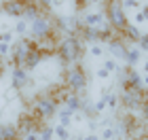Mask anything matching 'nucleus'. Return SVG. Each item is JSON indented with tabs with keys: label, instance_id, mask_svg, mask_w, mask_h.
Listing matches in <instances>:
<instances>
[{
	"label": "nucleus",
	"instance_id": "1",
	"mask_svg": "<svg viewBox=\"0 0 148 140\" xmlns=\"http://www.w3.org/2000/svg\"><path fill=\"white\" fill-rule=\"evenodd\" d=\"M85 53V47L83 41L76 36V34H70V36H64L57 45V55L62 59V64L66 66H74V64H80V57Z\"/></svg>",
	"mask_w": 148,
	"mask_h": 140
},
{
	"label": "nucleus",
	"instance_id": "2",
	"mask_svg": "<svg viewBox=\"0 0 148 140\" xmlns=\"http://www.w3.org/2000/svg\"><path fill=\"white\" fill-rule=\"evenodd\" d=\"M87 85H89V77H87V70L80 64H74V66H68V68H66V72H64V87H66V91H72V93L83 96Z\"/></svg>",
	"mask_w": 148,
	"mask_h": 140
},
{
	"label": "nucleus",
	"instance_id": "3",
	"mask_svg": "<svg viewBox=\"0 0 148 140\" xmlns=\"http://www.w3.org/2000/svg\"><path fill=\"white\" fill-rule=\"evenodd\" d=\"M104 17H106V23H108L116 34H121V32L127 28V23H129L121 0H106L104 2Z\"/></svg>",
	"mask_w": 148,
	"mask_h": 140
},
{
	"label": "nucleus",
	"instance_id": "4",
	"mask_svg": "<svg viewBox=\"0 0 148 140\" xmlns=\"http://www.w3.org/2000/svg\"><path fill=\"white\" fill-rule=\"evenodd\" d=\"M57 108H59V96H51V93H42L34 100L32 104V112L40 119V121H49L51 117L57 115Z\"/></svg>",
	"mask_w": 148,
	"mask_h": 140
},
{
	"label": "nucleus",
	"instance_id": "5",
	"mask_svg": "<svg viewBox=\"0 0 148 140\" xmlns=\"http://www.w3.org/2000/svg\"><path fill=\"white\" fill-rule=\"evenodd\" d=\"M30 34H32V41L34 43H45V41H51L53 34H55V26H53V19L42 13V15H38L36 19H32L30 21Z\"/></svg>",
	"mask_w": 148,
	"mask_h": 140
},
{
	"label": "nucleus",
	"instance_id": "6",
	"mask_svg": "<svg viewBox=\"0 0 148 140\" xmlns=\"http://www.w3.org/2000/svg\"><path fill=\"white\" fill-rule=\"evenodd\" d=\"M34 47H36V43L32 41V38H28V36L17 38V41L11 45V64L13 66H21V68H23L25 57H28V53L34 49Z\"/></svg>",
	"mask_w": 148,
	"mask_h": 140
},
{
	"label": "nucleus",
	"instance_id": "7",
	"mask_svg": "<svg viewBox=\"0 0 148 140\" xmlns=\"http://www.w3.org/2000/svg\"><path fill=\"white\" fill-rule=\"evenodd\" d=\"M146 100V91H138V89H121L119 93V104L123 106L127 112H136L140 110V106Z\"/></svg>",
	"mask_w": 148,
	"mask_h": 140
},
{
	"label": "nucleus",
	"instance_id": "8",
	"mask_svg": "<svg viewBox=\"0 0 148 140\" xmlns=\"http://www.w3.org/2000/svg\"><path fill=\"white\" fill-rule=\"evenodd\" d=\"M121 89H138V91H146L144 89V81L142 74L136 68H125L121 70Z\"/></svg>",
	"mask_w": 148,
	"mask_h": 140
},
{
	"label": "nucleus",
	"instance_id": "9",
	"mask_svg": "<svg viewBox=\"0 0 148 140\" xmlns=\"http://www.w3.org/2000/svg\"><path fill=\"white\" fill-rule=\"evenodd\" d=\"M40 125H42V121H40L34 112H21L15 128L19 132V136H25V134H30V132H38Z\"/></svg>",
	"mask_w": 148,
	"mask_h": 140
},
{
	"label": "nucleus",
	"instance_id": "10",
	"mask_svg": "<svg viewBox=\"0 0 148 140\" xmlns=\"http://www.w3.org/2000/svg\"><path fill=\"white\" fill-rule=\"evenodd\" d=\"M121 130H123V134L127 138H131V140H136V132L138 130H142V123L138 121V117L133 115V112H123L121 115Z\"/></svg>",
	"mask_w": 148,
	"mask_h": 140
},
{
	"label": "nucleus",
	"instance_id": "11",
	"mask_svg": "<svg viewBox=\"0 0 148 140\" xmlns=\"http://www.w3.org/2000/svg\"><path fill=\"white\" fill-rule=\"evenodd\" d=\"M30 83H32L30 72L25 68H21V66H13V68H11V87L15 91H21V89L28 87Z\"/></svg>",
	"mask_w": 148,
	"mask_h": 140
},
{
	"label": "nucleus",
	"instance_id": "12",
	"mask_svg": "<svg viewBox=\"0 0 148 140\" xmlns=\"http://www.w3.org/2000/svg\"><path fill=\"white\" fill-rule=\"evenodd\" d=\"M59 102H62L66 108H70L74 115H78L80 110H85V100H83V96H78V93L64 91L62 96H59Z\"/></svg>",
	"mask_w": 148,
	"mask_h": 140
},
{
	"label": "nucleus",
	"instance_id": "13",
	"mask_svg": "<svg viewBox=\"0 0 148 140\" xmlns=\"http://www.w3.org/2000/svg\"><path fill=\"white\" fill-rule=\"evenodd\" d=\"M106 49H108V53H110L114 59H125L129 45H127L123 38H121V34H116V36H112L110 41L106 43Z\"/></svg>",
	"mask_w": 148,
	"mask_h": 140
},
{
	"label": "nucleus",
	"instance_id": "14",
	"mask_svg": "<svg viewBox=\"0 0 148 140\" xmlns=\"http://www.w3.org/2000/svg\"><path fill=\"white\" fill-rule=\"evenodd\" d=\"M28 2L30 0H4L2 2V13H6V15H11V17H17V19H23Z\"/></svg>",
	"mask_w": 148,
	"mask_h": 140
},
{
	"label": "nucleus",
	"instance_id": "15",
	"mask_svg": "<svg viewBox=\"0 0 148 140\" xmlns=\"http://www.w3.org/2000/svg\"><path fill=\"white\" fill-rule=\"evenodd\" d=\"M47 55H45V51L42 49H40V47H38V43H36V47H34V49H32L30 53H28V57H25V62H23V68L25 70H34L36 68V66L40 64V62H42V59H45Z\"/></svg>",
	"mask_w": 148,
	"mask_h": 140
},
{
	"label": "nucleus",
	"instance_id": "16",
	"mask_svg": "<svg viewBox=\"0 0 148 140\" xmlns=\"http://www.w3.org/2000/svg\"><path fill=\"white\" fill-rule=\"evenodd\" d=\"M140 36H142V30H140L136 23H127V28L121 32V38H123L127 45H136Z\"/></svg>",
	"mask_w": 148,
	"mask_h": 140
},
{
	"label": "nucleus",
	"instance_id": "17",
	"mask_svg": "<svg viewBox=\"0 0 148 140\" xmlns=\"http://www.w3.org/2000/svg\"><path fill=\"white\" fill-rule=\"evenodd\" d=\"M104 19H106L104 13H89V15L83 17V21H80V23L87 26V28H102V26L106 23Z\"/></svg>",
	"mask_w": 148,
	"mask_h": 140
},
{
	"label": "nucleus",
	"instance_id": "18",
	"mask_svg": "<svg viewBox=\"0 0 148 140\" xmlns=\"http://www.w3.org/2000/svg\"><path fill=\"white\" fill-rule=\"evenodd\" d=\"M140 62H142V51H140L138 47H129V49H127V55H125L127 68H136Z\"/></svg>",
	"mask_w": 148,
	"mask_h": 140
},
{
	"label": "nucleus",
	"instance_id": "19",
	"mask_svg": "<svg viewBox=\"0 0 148 140\" xmlns=\"http://www.w3.org/2000/svg\"><path fill=\"white\" fill-rule=\"evenodd\" d=\"M0 140H21V136H19L15 125L0 123Z\"/></svg>",
	"mask_w": 148,
	"mask_h": 140
},
{
	"label": "nucleus",
	"instance_id": "20",
	"mask_svg": "<svg viewBox=\"0 0 148 140\" xmlns=\"http://www.w3.org/2000/svg\"><path fill=\"white\" fill-rule=\"evenodd\" d=\"M102 98L106 100V108H110V110H116L119 108V96H116V93H112L110 87H104L102 89Z\"/></svg>",
	"mask_w": 148,
	"mask_h": 140
},
{
	"label": "nucleus",
	"instance_id": "21",
	"mask_svg": "<svg viewBox=\"0 0 148 140\" xmlns=\"http://www.w3.org/2000/svg\"><path fill=\"white\" fill-rule=\"evenodd\" d=\"M57 117H59V125H64V128H70L74 112H72L70 108H66V106H62V108H57Z\"/></svg>",
	"mask_w": 148,
	"mask_h": 140
},
{
	"label": "nucleus",
	"instance_id": "22",
	"mask_svg": "<svg viewBox=\"0 0 148 140\" xmlns=\"http://www.w3.org/2000/svg\"><path fill=\"white\" fill-rule=\"evenodd\" d=\"M38 138L40 140H53V138H55V134H53V125L42 123V125H40V130H38Z\"/></svg>",
	"mask_w": 148,
	"mask_h": 140
},
{
	"label": "nucleus",
	"instance_id": "23",
	"mask_svg": "<svg viewBox=\"0 0 148 140\" xmlns=\"http://www.w3.org/2000/svg\"><path fill=\"white\" fill-rule=\"evenodd\" d=\"M53 134L57 136V140H72V134L68 132V128H64V125H53Z\"/></svg>",
	"mask_w": 148,
	"mask_h": 140
},
{
	"label": "nucleus",
	"instance_id": "24",
	"mask_svg": "<svg viewBox=\"0 0 148 140\" xmlns=\"http://www.w3.org/2000/svg\"><path fill=\"white\" fill-rule=\"evenodd\" d=\"M102 68H106L110 74H112V72H121V68H119V64H116V59H114V57H106L104 64H102Z\"/></svg>",
	"mask_w": 148,
	"mask_h": 140
},
{
	"label": "nucleus",
	"instance_id": "25",
	"mask_svg": "<svg viewBox=\"0 0 148 140\" xmlns=\"http://www.w3.org/2000/svg\"><path fill=\"white\" fill-rule=\"evenodd\" d=\"M114 136H116V130H114L112 125H110L108 121H106V123H104V132H102V138H99V140H114Z\"/></svg>",
	"mask_w": 148,
	"mask_h": 140
},
{
	"label": "nucleus",
	"instance_id": "26",
	"mask_svg": "<svg viewBox=\"0 0 148 140\" xmlns=\"http://www.w3.org/2000/svg\"><path fill=\"white\" fill-rule=\"evenodd\" d=\"M25 32H28V19H19L15 23V34H19V38L25 36Z\"/></svg>",
	"mask_w": 148,
	"mask_h": 140
},
{
	"label": "nucleus",
	"instance_id": "27",
	"mask_svg": "<svg viewBox=\"0 0 148 140\" xmlns=\"http://www.w3.org/2000/svg\"><path fill=\"white\" fill-rule=\"evenodd\" d=\"M136 47H138L140 51H146V53H148V32H142V36L138 38Z\"/></svg>",
	"mask_w": 148,
	"mask_h": 140
},
{
	"label": "nucleus",
	"instance_id": "28",
	"mask_svg": "<svg viewBox=\"0 0 148 140\" xmlns=\"http://www.w3.org/2000/svg\"><path fill=\"white\" fill-rule=\"evenodd\" d=\"M89 53H91L93 57H104L106 49H104V47L99 45V43H95V45H91V47H89Z\"/></svg>",
	"mask_w": 148,
	"mask_h": 140
},
{
	"label": "nucleus",
	"instance_id": "29",
	"mask_svg": "<svg viewBox=\"0 0 148 140\" xmlns=\"http://www.w3.org/2000/svg\"><path fill=\"white\" fill-rule=\"evenodd\" d=\"M89 4H91V0H74V9H76L78 13H80V11H85Z\"/></svg>",
	"mask_w": 148,
	"mask_h": 140
},
{
	"label": "nucleus",
	"instance_id": "30",
	"mask_svg": "<svg viewBox=\"0 0 148 140\" xmlns=\"http://www.w3.org/2000/svg\"><path fill=\"white\" fill-rule=\"evenodd\" d=\"M34 2L40 6V9H42V13H47V11L53 6V0H34Z\"/></svg>",
	"mask_w": 148,
	"mask_h": 140
},
{
	"label": "nucleus",
	"instance_id": "31",
	"mask_svg": "<svg viewBox=\"0 0 148 140\" xmlns=\"http://www.w3.org/2000/svg\"><path fill=\"white\" fill-rule=\"evenodd\" d=\"M104 110H106V100L99 98L97 102H95V106H93V112H104Z\"/></svg>",
	"mask_w": 148,
	"mask_h": 140
},
{
	"label": "nucleus",
	"instance_id": "32",
	"mask_svg": "<svg viewBox=\"0 0 148 140\" xmlns=\"http://www.w3.org/2000/svg\"><path fill=\"white\" fill-rule=\"evenodd\" d=\"M123 4L127 6V9H138V11H140V6H142L140 0H123Z\"/></svg>",
	"mask_w": 148,
	"mask_h": 140
},
{
	"label": "nucleus",
	"instance_id": "33",
	"mask_svg": "<svg viewBox=\"0 0 148 140\" xmlns=\"http://www.w3.org/2000/svg\"><path fill=\"white\" fill-rule=\"evenodd\" d=\"M11 53V43H0V57L9 55Z\"/></svg>",
	"mask_w": 148,
	"mask_h": 140
},
{
	"label": "nucleus",
	"instance_id": "34",
	"mask_svg": "<svg viewBox=\"0 0 148 140\" xmlns=\"http://www.w3.org/2000/svg\"><path fill=\"white\" fill-rule=\"evenodd\" d=\"M140 112H142V119H144V123H148V100H144V104L140 106Z\"/></svg>",
	"mask_w": 148,
	"mask_h": 140
},
{
	"label": "nucleus",
	"instance_id": "35",
	"mask_svg": "<svg viewBox=\"0 0 148 140\" xmlns=\"http://www.w3.org/2000/svg\"><path fill=\"white\" fill-rule=\"evenodd\" d=\"M133 21H136V26L144 23V21H146V15H144L142 11H138V13H136V17H133Z\"/></svg>",
	"mask_w": 148,
	"mask_h": 140
},
{
	"label": "nucleus",
	"instance_id": "36",
	"mask_svg": "<svg viewBox=\"0 0 148 140\" xmlns=\"http://www.w3.org/2000/svg\"><path fill=\"white\" fill-rule=\"evenodd\" d=\"M97 77H99V79H104V81H106V79H110V72L106 70V68H97Z\"/></svg>",
	"mask_w": 148,
	"mask_h": 140
},
{
	"label": "nucleus",
	"instance_id": "37",
	"mask_svg": "<svg viewBox=\"0 0 148 140\" xmlns=\"http://www.w3.org/2000/svg\"><path fill=\"white\" fill-rule=\"evenodd\" d=\"M21 140H40V138H38V132H30V134L21 136Z\"/></svg>",
	"mask_w": 148,
	"mask_h": 140
},
{
	"label": "nucleus",
	"instance_id": "38",
	"mask_svg": "<svg viewBox=\"0 0 148 140\" xmlns=\"http://www.w3.org/2000/svg\"><path fill=\"white\" fill-rule=\"evenodd\" d=\"M13 38V32H2V43H11Z\"/></svg>",
	"mask_w": 148,
	"mask_h": 140
},
{
	"label": "nucleus",
	"instance_id": "39",
	"mask_svg": "<svg viewBox=\"0 0 148 140\" xmlns=\"http://www.w3.org/2000/svg\"><path fill=\"white\" fill-rule=\"evenodd\" d=\"M78 140H99L95 134H89V136H85V138H78Z\"/></svg>",
	"mask_w": 148,
	"mask_h": 140
},
{
	"label": "nucleus",
	"instance_id": "40",
	"mask_svg": "<svg viewBox=\"0 0 148 140\" xmlns=\"http://www.w3.org/2000/svg\"><path fill=\"white\" fill-rule=\"evenodd\" d=\"M140 11H142V13H144V15H146V21H148V2H146V4H144V6H142V9H140Z\"/></svg>",
	"mask_w": 148,
	"mask_h": 140
},
{
	"label": "nucleus",
	"instance_id": "41",
	"mask_svg": "<svg viewBox=\"0 0 148 140\" xmlns=\"http://www.w3.org/2000/svg\"><path fill=\"white\" fill-rule=\"evenodd\" d=\"M142 72H144V74H148V59H146L144 66H142Z\"/></svg>",
	"mask_w": 148,
	"mask_h": 140
},
{
	"label": "nucleus",
	"instance_id": "42",
	"mask_svg": "<svg viewBox=\"0 0 148 140\" xmlns=\"http://www.w3.org/2000/svg\"><path fill=\"white\" fill-rule=\"evenodd\" d=\"M2 72H4V64H2V57H0V77H2Z\"/></svg>",
	"mask_w": 148,
	"mask_h": 140
},
{
	"label": "nucleus",
	"instance_id": "43",
	"mask_svg": "<svg viewBox=\"0 0 148 140\" xmlns=\"http://www.w3.org/2000/svg\"><path fill=\"white\" fill-rule=\"evenodd\" d=\"M0 43H2V32H0Z\"/></svg>",
	"mask_w": 148,
	"mask_h": 140
},
{
	"label": "nucleus",
	"instance_id": "44",
	"mask_svg": "<svg viewBox=\"0 0 148 140\" xmlns=\"http://www.w3.org/2000/svg\"><path fill=\"white\" fill-rule=\"evenodd\" d=\"M0 13H2V2H0Z\"/></svg>",
	"mask_w": 148,
	"mask_h": 140
}]
</instances>
